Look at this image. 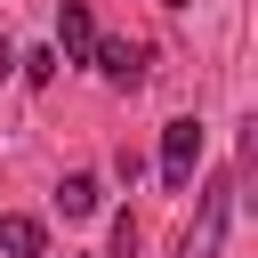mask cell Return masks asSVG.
<instances>
[{
  "label": "cell",
  "instance_id": "1",
  "mask_svg": "<svg viewBox=\"0 0 258 258\" xmlns=\"http://www.w3.org/2000/svg\"><path fill=\"white\" fill-rule=\"evenodd\" d=\"M226 226H234V177H210L202 202H194V226L177 234V258H218L226 250Z\"/></svg>",
  "mask_w": 258,
  "mask_h": 258
},
{
  "label": "cell",
  "instance_id": "2",
  "mask_svg": "<svg viewBox=\"0 0 258 258\" xmlns=\"http://www.w3.org/2000/svg\"><path fill=\"white\" fill-rule=\"evenodd\" d=\"M194 161H202V121H194V113H177V121L161 129V185H169V194H185V185H194Z\"/></svg>",
  "mask_w": 258,
  "mask_h": 258
},
{
  "label": "cell",
  "instance_id": "3",
  "mask_svg": "<svg viewBox=\"0 0 258 258\" xmlns=\"http://www.w3.org/2000/svg\"><path fill=\"white\" fill-rule=\"evenodd\" d=\"M89 64H97V73H105L113 89H137V81H145V48H137V40H105V32H97Z\"/></svg>",
  "mask_w": 258,
  "mask_h": 258
},
{
  "label": "cell",
  "instance_id": "4",
  "mask_svg": "<svg viewBox=\"0 0 258 258\" xmlns=\"http://www.w3.org/2000/svg\"><path fill=\"white\" fill-rule=\"evenodd\" d=\"M89 48H97V16H89V0H56V56L89 64Z\"/></svg>",
  "mask_w": 258,
  "mask_h": 258
},
{
  "label": "cell",
  "instance_id": "5",
  "mask_svg": "<svg viewBox=\"0 0 258 258\" xmlns=\"http://www.w3.org/2000/svg\"><path fill=\"white\" fill-rule=\"evenodd\" d=\"M40 250H48V226L24 218V210H8L0 218V258H40Z\"/></svg>",
  "mask_w": 258,
  "mask_h": 258
},
{
  "label": "cell",
  "instance_id": "6",
  "mask_svg": "<svg viewBox=\"0 0 258 258\" xmlns=\"http://www.w3.org/2000/svg\"><path fill=\"white\" fill-rule=\"evenodd\" d=\"M97 202H105V185H97V177H89V169H73V177H64V185H56V210H64V218H89V210H97Z\"/></svg>",
  "mask_w": 258,
  "mask_h": 258
},
{
  "label": "cell",
  "instance_id": "7",
  "mask_svg": "<svg viewBox=\"0 0 258 258\" xmlns=\"http://www.w3.org/2000/svg\"><path fill=\"white\" fill-rule=\"evenodd\" d=\"M56 64H64V56H56V48H40V56H24V81L40 89V81H56Z\"/></svg>",
  "mask_w": 258,
  "mask_h": 258
},
{
  "label": "cell",
  "instance_id": "8",
  "mask_svg": "<svg viewBox=\"0 0 258 258\" xmlns=\"http://www.w3.org/2000/svg\"><path fill=\"white\" fill-rule=\"evenodd\" d=\"M113 258H137V218H129V210L113 218Z\"/></svg>",
  "mask_w": 258,
  "mask_h": 258
},
{
  "label": "cell",
  "instance_id": "9",
  "mask_svg": "<svg viewBox=\"0 0 258 258\" xmlns=\"http://www.w3.org/2000/svg\"><path fill=\"white\" fill-rule=\"evenodd\" d=\"M0 73H16V48H8V40H0Z\"/></svg>",
  "mask_w": 258,
  "mask_h": 258
},
{
  "label": "cell",
  "instance_id": "10",
  "mask_svg": "<svg viewBox=\"0 0 258 258\" xmlns=\"http://www.w3.org/2000/svg\"><path fill=\"white\" fill-rule=\"evenodd\" d=\"M161 8H194V0H161Z\"/></svg>",
  "mask_w": 258,
  "mask_h": 258
}]
</instances>
